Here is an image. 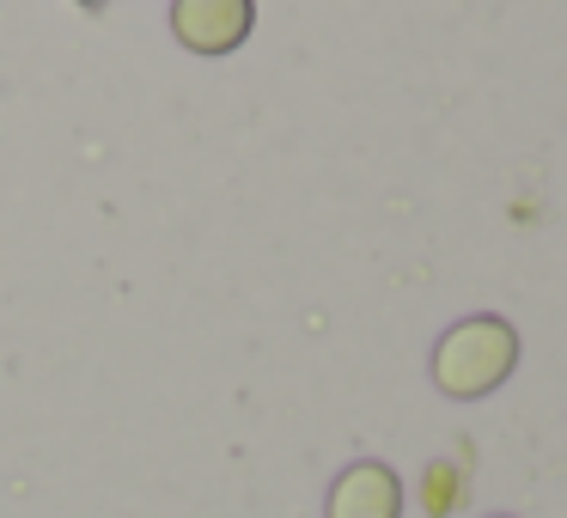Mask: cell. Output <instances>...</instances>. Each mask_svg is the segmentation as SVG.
Here are the masks:
<instances>
[{
	"instance_id": "2",
	"label": "cell",
	"mask_w": 567,
	"mask_h": 518,
	"mask_svg": "<svg viewBox=\"0 0 567 518\" xmlns=\"http://www.w3.org/2000/svg\"><path fill=\"white\" fill-rule=\"evenodd\" d=\"M257 31V0H172V38L189 55H233Z\"/></svg>"
},
{
	"instance_id": "3",
	"label": "cell",
	"mask_w": 567,
	"mask_h": 518,
	"mask_svg": "<svg viewBox=\"0 0 567 518\" xmlns=\"http://www.w3.org/2000/svg\"><path fill=\"white\" fill-rule=\"evenodd\" d=\"M323 518H403V476L379 457H360L330 481Z\"/></svg>"
},
{
	"instance_id": "1",
	"label": "cell",
	"mask_w": 567,
	"mask_h": 518,
	"mask_svg": "<svg viewBox=\"0 0 567 518\" xmlns=\"http://www.w3.org/2000/svg\"><path fill=\"white\" fill-rule=\"evenodd\" d=\"M433 391L452 396V403H482L494 396L506 379L518 372V330L494 311H476V318H457L452 330L433 342Z\"/></svg>"
},
{
	"instance_id": "4",
	"label": "cell",
	"mask_w": 567,
	"mask_h": 518,
	"mask_svg": "<svg viewBox=\"0 0 567 518\" xmlns=\"http://www.w3.org/2000/svg\"><path fill=\"white\" fill-rule=\"evenodd\" d=\"M494 518H513V512H494Z\"/></svg>"
}]
</instances>
